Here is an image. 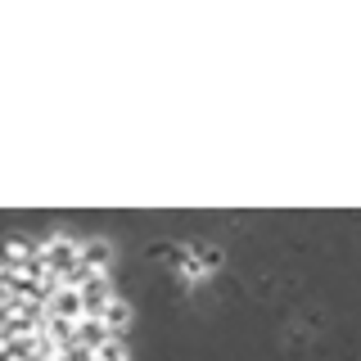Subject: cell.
Masks as SVG:
<instances>
[{"label": "cell", "mask_w": 361, "mask_h": 361, "mask_svg": "<svg viewBox=\"0 0 361 361\" xmlns=\"http://www.w3.org/2000/svg\"><path fill=\"white\" fill-rule=\"evenodd\" d=\"M45 321H86L82 289H54L50 302H45Z\"/></svg>", "instance_id": "cell-1"}, {"label": "cell", "mask_w": 361, "mask_h": 361, "mask_svg": "<svg viewBox=\"0 0 361 361\" xmlns=\"http://www.w3.org/2000/svg\"><path fill=\"white\" fill-rule=\"evenodd\" d=\"M109 338H118V334H113L109 325L99 321V316H86V321H77V343H82V348H104Z\"/></svg>", "instance_id": "cell-2"}, {"label": "cell", "mask_w": 361, "mask_h": 361, "mask_svg": "<svg viewBox=\"0 0 361 361\" xmlns=\"http://www.w3.org/2000/svg\"><path fill=\"white\" fill-rule=\"evenodd\" d=\"M82 298H86V316H104V307L113 302V289H109V276H95L90 285L82 289Z\"/></svg>", "instance_id": "cell-3"}, {"label": "cell", "mask_w": 361, "mask_h": 361, "mask_svg": "<svg viewBox=\"0 0 361 361\" xmlns=\"http://www.w3.org/2000/svg\"><path fill=\"white\" fill-rule=\"evenodd\" d=\"M82 262H86L90 271H104V276H109V262H113L109 240H90V244H82Z\"/></svg>", "instance_id": "cell-4"}, {"label": "cell", "mask_w": 361, "mask_h": 361, "mask_svg": "<svg viewBox=\"0 0 361 361\" xmlns=\"http://www.w3.org/2000/svg\"><path fill=\"white\" fill-rule=\"evenodd\" d=\"M99 321H104L113 334H122V330H127V325H131V307H127V302H122V298H113L109 307H104V316H99Z\"/></svg>", "instance_id": "cell-5"}, {"label": "cell", "mask_w": 361, "mask_h": 361, "mask_svg": "<svg viewBox=\"0 0 361 361\" xmlns=\"http://www.w3.org/2000/svg\"><path fill=\"white\" fill-rule=\"evenodd\" d=\"M195 257H199V267H203V271H217V267H221V248H217V244H199V248H195Z\"/></svg>", "instance_id": "cell-6"}]
</instances>
